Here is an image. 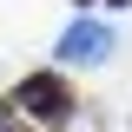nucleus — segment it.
Returning <instances> with one entry per match:
<instances>
[{"instance_id": "f257e3e1", "label": "nucleus", "mask_w": 132, "mask_h": 132, "mask_svg": "<svg viewBox=\"0 0 132 132\" xmlns=\"http://www.w3.org/2000/svg\"><path fill=\"white\" fill-rule=\"evenodd\" d=\"M7 106H20V112H27V126H46V132L73 126V112H79V99H73V86H66V73H60V66L20 73V79H13V99H7Z\"/></svg>"}, {"instance_id": "f03ea898", "label": "nucleus", "mask_w": 132, "mask_h": 132, "mask_svg": "<svg viewBox=\"0 0 132 132\" xmlns=\"http://www.w3.org/2000/svg\"><path fill=\"white\" fill-rule=\"evenodd\" d=\"M112 53H119L112 27H106V20H93V13H79L60 40H53V60H60V66H106Z\"/></svg>"}, {"instance_id": "7ed1b4c3", "label": "nucleus", "mask_w": 132, "mask_h": 132, "mask_svg": "<svg viewBox=\"0 0 132 132\" xmlns=\"http://www.w3.org/2000/svg\"><path fill=\"white\" fill-rule=\"evenodd\" d=\"M0 132H33V126H20V119H13V106H7V99H0Z\"/></svg>"}, {"instance_id": "20e7f679", "label": "nucleus", "mask_w": 132, "mask_h": 132, "mask_svg": "<svg viewBox=\"0 0 132 132\" xmlns=\"http://www.w3.org/2000/svg\"><path fill=\"white\" fill-rule=\"evenodd\" d=\"M106 7H132V0H106Z\"/></svg>"}, {"instance_id": "39448f33", "label": "nucleus", "mask_w": 132, "mask_h": 132, "mask_svg": "<svg viewBox=\"0 0 132 132\" xmlns=\"http://www.w3.org/2000/svg\"><path fill=\"white\" fill-rule=\"evenodd\" d=\"M73 7H79V13H86V7H93V0H73Z\"/></svg>"}]
</instances>
